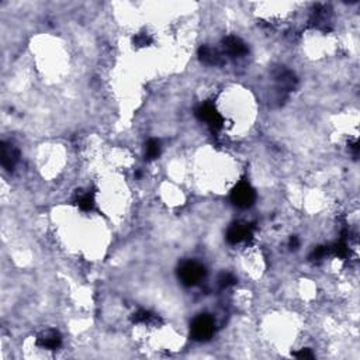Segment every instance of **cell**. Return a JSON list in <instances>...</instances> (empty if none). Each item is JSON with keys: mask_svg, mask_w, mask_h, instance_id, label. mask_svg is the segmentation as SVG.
I'll return each instance as SVG.
<instances>
[{"mask_svg": "<svg viewBox=\"0 0 360 360\" xmlns=\"http://www.w3.org/2000/svg\"><path fill=\"white\" fill-rule=\"evenodd\" d=\"M206 274L204 266L197 262H184L179 268V278L184 286H196Z\"/></svg>", "mask_w": 360, "mask_h": 360, "instance_id": "cell-1", "label": "cell"}, {"mask_svg": "<svg viewBox=\"0 0 360 360\" xmlns=\"http://www.w3.org/2000/svg\"><path fill=\"white\" fill-rule=\"evenodd\" d=\"M196 116L198 120L204 121L212 131H220L224 124V118L221 114L216 110V107L211 103H204L196 108Z\"/></svg>", "mask_w": 360, "mask_h": 360, "instance_id": "cell-2", "label": "cell"}, {"mask_svg": "<svg viewBox=\"0 0 360 360\" xmlns=\"http://www.w3.org/2000/svg\"><path fill=\"white\" fill-rule=\"evenodd\" d=\"M214 320L210 315H198L192 322V336L196 340H208L214 334Z\"/></svg>", "mask_w": 360, "mask_h": 360, "instance_id": "cell-3", "label": "cell"}, {"mask_svg": "<svg viewBox=\"0 0 360 360\" xmlns=\"http://www.w3.org/2000/svg\"><path fill=\"white\" fill-rule=\"evenodd\" d=\"M255 190L246 182H240L231 193L232 202L240 208H248L255 202Z\"/></svg>", "mask_w": 360, "mask_h": 360, "instance_id": "cell-4", "label": "cell"}, {"mask_svg": "<svg viewBox=\"0 0 360 360\" xmlns=\"http://www.w3.org/2000/svg\"><path fill=\"white\" fill-rule=\"evenodd\" d=\"M252 226L249 224H242V222H236L232 224L228 231H226V240L230 244H240L242 240H249L252 236Z\"/></svg>", "mask_w": 360, "mask_h": 360, "instance_id": "cell-5", "label": "cell"}, {"mask_svg": "<svg viewBox=\"0 0 360 360\" xmlns=\"http://www.w3.org/2000/svg\"><path fill=\"white\" fill-rule=\"evenodd\" d=\"M0 160H2V165L4 169L8 170H13L14 166L18 162V158H20V152L16 148L13 144L8 142H2L0 145Z\"/></svg>", "mask_w": 360, "mask_h": 360, "instance_id": "cell-6", "label": "cell"}, {"mask_svg": "<svg viewBox=\"0 0 360 360\" xmlns=\"http://www.w3.org/2000/svg\"><path fill=\"white\" fill-rule=\"evenodd\" d=\"M222 44H224L225 51L231 56H242V55H245L248 52V46L238 37L230 36V37L224 38Z\"/></svg>", "mask_w": 360, "mask_h": 360, "instance_id": "cell-7", "label": "cell"}, {"mask_svg": "<svg viewBox=\"0 0 360 360\" xmlns=\"http://www.w3.org/2000/svg\"><path fill=\"white\" fill-rule=\"evenodd\" d=\"M60 342H62V338H60V335L56 330H54L42 332L37 339L38 346H41V348H44V349H50V350L58 349L60 346Z\"/></svg>", "mask_w": 360, "mask_h": 360, "instance_id": "cell-8", "label": "cell"}, {"mask_svg": "<svg viewBox=\"0 0 360 360\" xmlns=\"http://www.w3.org/2000/svg\"><path fill=\"white\" fill-rule=\"evenodd\" d=\"M198 55H200V60L204 64H208V65H221L222 64V56L216 50H212V48L207 46V45H204V46L200 48Z\"/></svg>", "mask_w": 360, "mask_h": 360, "instance_id": "cell-9", "label": "cell"}, {"mask_svg": "<svg viewBox=\"0 0 360 360\" xmlns=\"http://www.w3.org/2000/svg\"><path fill=\"white\" fill-rule=\"evenodd\" d=\"M278 80L282 84V88L287 90V92L294 89L296 84H297V79H296V76L292 75L290 70H280V74L278 75Z\"/></svg>", "mask_w": 360, "mask_h": 360, "instance_id": "cell-10", "label": "cell"}, {"mask_svg": "<svg viewBox=\"0 0 360 360\" xmlns=\"http://www.w3.org/2000/svg\"><path fill=\"white\" fill-rule=\"evenodd\" d=\"M76 204L83 211H92L94 208V198L90 193H78L76 196Z\"/></svg>", "mask_w": 360, "mask_h": 360, "instance_id": "cell-11", "label": "cell"}, {"mask_svg": "<svg viewBox=\"0 0 360 360\" xmlns=\"http://www.w3.org/2000/svg\"><path fill=\"white\" fill-rule=\"evenodd\" d=\"M132 321L136 324H150L156 321V315L150 314V311H146V310H140L134 314Z\"/></svg>", "mask_w": 360, "mask_h": 360, "instance_id": "cell-12", "label": "cell"}, {"mask_svg": "<svg viewBox=\"0 0 360 360\" xmlns=\"http://www.w3.org/2000/svg\"><path fill=\"white\" fill-rule=\"evenodd\" d=\"M160 154V142L158 140H150L146 142V158L152 160V159H156Z\"/></svg>", "mask_w": 360, "mask_h": 360, "instance_id": "cell-13", "label": "cell"}, {"mask_svg": "<svg viewBox=\"0 0 360 360\" xmlns=\"http://www.w3.org/2000/svg\"><path fill=\"white\" fill-rule=\"evenodd\" d=\"M235 283H236V278H234V274H231V273H222L218 278V284L221 288H226V287L235 284Z\"/></svg>", "mask_w": 360, "mask_h": 360, "instance_id": "cell-14", "label": "cell"}, {"mask_svg": "<svg viewBox=\"0 0 360 360\" xmlns=\"http://www.w3.org/2000/svg\"><path fill=\"white\" fill-rule=\"evenodd\" d=\"M330 248H326V246L316 248L314 252L311 254L310 259H311V260H320V259H322V258H325V256L328 255V252H330Z\"/></svg>", "mask_w": 360, "mask_h": 360, "instance_id": "cell-15", "label": "cell"}, {"mask_svg": "<svg viewBox=\"0 0 360 360\" xmlns=\"http://www.w3.org/2000/svg\"><path fill=\"white\" fill-rule=\"evenodd\" d=\"M134 44L136 46H148L150 44H152V38L148 34H138L134 38Z\"/></svg>", "mask_w": 360, "mask_h": 360, "instance_id": "cell-16", "label": "cell"}, {"mask_svg": "<svg viewBox=\"0 0 360 360\" xmlns=\"http://www.w3.org/2000/svg\"><path fill=\"white\" fill-rule=\"evenodd\" d=\"M294 356L298 358V359H312L314 358V354L311 353L310 349H301L300 352H297Z\"/></svg>", "mask_w": 360, "mask_h": 360, "instance_id": "cell-17", "label": "cell"}, {"mask_svg": "<svg viewBox=\"0 0 360 360\" xmlns=\"http://www.w3.org/2000/svg\"><path fill=\"white\" fill-rule=\"evenodd\" d=\"M290 248L292 249H297L298 248V240L296 236H292V240H290Z\"/></svg>", "mask_w": 360, "mask_h": 360, "instance_id": "cell-18", "label": "cell"}]
</instances>
